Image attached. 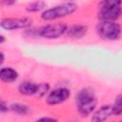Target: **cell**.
Wrapping results in <instances>:
<instances>
[{"label":"cell","instance_id":"cell-1","mask_svg":"<svg viewBox=\"0 0 122 122\" xmlns=\"http://www.w3.org/2000/svg\"><path fill=\"white\" fill-rule=\"evenodd\" d=\"M77 111L81 116H88L92 113L97 105L95 93L92 88H84L80 90L75 97Z\"/></svg>","mask_w":122,"mask_h":122},{"label":"cell","instance_id":"cell-21","mask_svg":"<svg viewBox=\"0 0 122 122\" xmlns=\"http://www.w3.org/2000/svg\"><path fill=\"white\" fill-rule=\"evenodd\" d=\"M119 122H120V121H119Z\"/></svg>","mask_w":122,"mask_h":122},{"label":"cell","instance_id":"cell-12","mask_svg":"<svg viewBox=\"0 0 122 122\" xmlns=\"http://www.w3.org/2000/svg\"><path fill=\"white\" fill-rule=\"evenodd\" d=\"M9 109L10 111H12L13 112L17 113V114H20V115H26L29 112H30V109L27 105H24V104H21V103H12L10 105Z\"/></svg>","mask_w":122,"mask_h":122},{"label":"cell","instance_id":"cell-7","mask_svg":"<svg viewBox=\"0 0 122 122\" xmlns=\"http://www.w3.org/2000/svg\"><path fill=\"white\" fill-rule=\"evenodd\" d=\"M70 96H71V91L68 88H64V87L56 88L48 93L46 97V102L51 106L58 105L68 100Z\"/></svg>","mask_w":122,"mask_h":122},{"label":"cell","instance_id":"cell-20","mask_svg":"<svg viewBox=\"0 0 122 122\" xmlns=\"http://www.w3.org/2000/svg\"><path fill=\"white\" fill-rule=\"evenodd\" d=\"M5 40H6V39H5V36H3V35L0 34V45L3 44V43L5 42Z\"/></svg>","mask_w":122,"mask_h":122},{"label":"cell","instance_id":"cell-2","mask_svg":"<svg viewBox=\"0 0 122 122\" xmlns=\"http://www.w3.org/2000/svg\"><path fill=\"white\" fill-rule=\"evenodd\" d=\"M78 9V6L74 2H65L56 6H53L50 9L45 10L42 14L41 18L45 21H51L56 20L62 17L69 16L72 14L74 11H76Z\"/></svg>","mask_w":122,"mask_h":122},{"label":"cell","instance_id":"cell-4","mask_svg":"<svg viewBox=\"0 0 122 122\" xmlns=\"http://www.w3.org/2000/svg\"><path fill=\"white\" fill-rule=\"evenodd\" d=\"M97 34L105 40H118L121 36V26L117 22L100 21L96 26Z\"/></svg>","mask_w":122,"mask_h":122},{"label":"cell","instance_id":"cell-17","mask_svg":"<svg viewBox=\"0 0 122 122\" xmlns=\"http://www.w3.org/2000/svg\"><path fill=\"white\" fill-rule=\"evenodd\" d=\"M35 122H57V120L52 117H41L37 119Z\"/></svg>","mask_w":122,"mask_h":122},{"label":"cell","instance_id":"cell-10","mask_svg":"<svg viewBox=\"0 0 122 122\" xmlns=\"http://www.w3.org/2000/svg\"><path fill=\"white\" fill-rule=\"evenodd\" d=\"M18 78V72L10 67L0 69V80L4 83H12Z\"/></svg>","mask_w":122,"mask_h":122},{"label":"cell","instance_id":"cell-18","mask_svg":"<svg viewBox=\"0 0 122 122\" xmlns=\"http://www.w3.org/2000/svg\"><path fill=\"white\" fill-rule=\"evenodd\" d=\"M4 61H5V55H4V53L0 51V67L3 65Z\"/></svg>","mask_w":122,"mask_h":122},{"label":"cell","instance_id":"cell-19","mask_svg":"<svg viewBox=\"0 0 122 122\" xmlns=\"http://www.w3.org/2000/svg\"><path fill=\"white\" fill-rule=\"evenodd\" d=\"M15 2L14 1H5V2H3V4H5V5H12V4H14Z\"/></svg>","mask_w":122,"mask_h":122},{"label":"cell","instance_id":"cell-5","mask_svg":"<svg viewBox=\"0 0 122 122\" xmlns=\"http://www.w3.org/2000/svg\"><path fill=\"white\" fill-rule=\"evenodd\" d=\"M68 26L65 23L47 24L36 30V35L45 39H57L66 33Z\"/></svg>","mask_w":122,"mask_h":122},{"label":"cell","instance_id":"cell-3","mask_svg":"<svg viewBox=\"0 0 122 122\" xmlns=\"http://www.w3.org/2000/svg\"><path fill=\"white\" fill-rule=\"evenodd\" d=\"M121 15V1L120 0H106L100 3L98 17L100 21L116 22Z\"/></svg>","mask_w":122,"mask_h":122},{"label":"cell","instance_id":"cell-11","mask_svg":"<svg viewBox=\"0 0 122 122\" xmlns=\"http://www.w3.org/2000/svg\"><path fill=\"white\" fill-rule=\"evenodd\" d=\"M37 85L31 81H24L19 84L18 86V92L22 95H35L37 92Z\"/></svg>","mask_w":122,"mask_h":122},{"label":"cell","instance_id":"cell-9","mask_svg":"<svg viewBox=\"0 0 122 122\" xmlns=\"http://www.w3.org/2000/svg\"><path fill=\"white\" fill-rule=\"evenodd\" d=\"M88 32V28L86 25L83 24H74L70 27H68L66 33L71 38L74 39H80L83 36H85Z\"/></svg>","mask_w":122,"mask_h":122},{"label":"cell","instance_id":"cell-15","mask_svg":"<svg viewBox=\"0 0 122 122\" xmlns=\"http://www.w3.org/2000/svg\"><path fill=\"white\" fill-rule=\"evenodd\" d=\"M50 91V85L49 83H40L37 85V92L35 95L37 97H43L46 93H48Z\"/></svg>","mask_w":122,"mask_h":122},{"label":"cell","instance_id":"cell-8","mask_svg":"<svg viewBox=\"0 0 122 122\" xmlns=\"http://www.w3.org/2000/svg\"><path fill=\"white\" fill-rule=\"evenodd\" d=\"M112 115V105L110 104L103 105L93 112L91 121L92 122H105Z\"/></svg>","mask_w":122,"mask_h":122},{"label":"cell","instance_id":"cell-14","mask_svg":"<svg viewBox=\"0 0 122 122\" xmlns=\"http://www.w3.org/2000/svg\"><path fill=\"white\" fill-rule=\"evenodd\" d=\"M112 115H120L122 112V94H118L114 100V103L112 105Z\"/></svg>","mask_w":122,"mask_h":122},{"label":"cell","instance_id":"cell-13","mask_svg":"<svg viewBox=\"0 0 122 122\" xmlns=\"http://www.w3.org/2000/svg\"><path fill=\"white\" fill-rule=\"evenodd\" d=\"M46 6H47V4L43 1H35V2L30 3L26 7V10L28 12H38V11L44 10L46 8Z\"/></svg>","mask_w":122,"mask_h":122},{"label":"cell","instance_id":"cell-6","mask_svg":"<svg viewBox=\"0 0 122 122\" xmlns=\"http://www.w3.org/2000/svg\"><path fill=\"white\" fill-rule=\"evenodd\" d=\"M31 25L32 19L30 17H8L0 21V27L7 30H25L31 27Z\"/></svg>","mask_w":122,"mask_h":122},{"label":"cell","instance_id":"cell-16","mask_svg":"<svg viewBox=\"0 0 122 122\" xmlns=\"http://www.w3.org/2000/svg\"><path fill=\"white\" fill-rule=\"evenodd\" d=\"M8 111H9V107H8V105H7L6 102L0 97V113L7 112Z\"/></svg>","mask_w":122,"mask_h":122}]
</instances>
